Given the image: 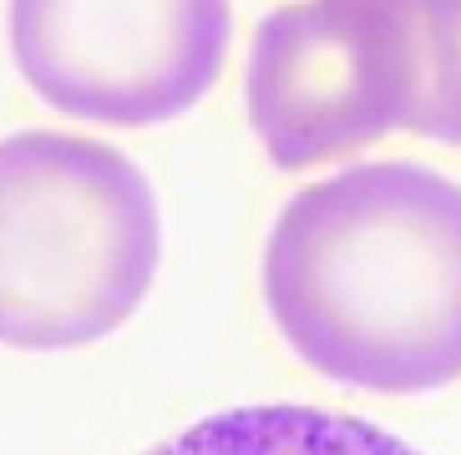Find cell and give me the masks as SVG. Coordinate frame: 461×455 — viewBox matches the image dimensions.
<instances>
[{
    "instance_id": "5b68a950",
    "label": "cell",
    "mask_w": 461,
    "mask_h": 455,
    "mask_svg": "<svg viewBox=\"0 0 461 455\" xmlns=\"http://www.w3.org/2000/svg\"><path fill=\"white\" fill-rule=\"evenodd\" d=\"M148 455H420L401 435L360 415L314 405H249L177 430Z\"/></svg>"
},
{
    "instance_id": "3957f363",
    "label": "cell",
    "mask_w": 461,
    "mask_h": 455,
    "mask_svg": "<svg viewBox=\"0 0 461 455\" xmlns=\"http://www.w3.org/2000/svg\"><path fill=\"white\" fill-rule=\"evenodd\" d=\"M229 0H11V51L46 107L102 127H152L223 76Z\"/></svg>"
},
{
    "instance_id": "6da1fadb",
    "label": "cell",
    "mask_w": 461,
    "mask_h": 455,
    "mask_svg": "<svg viewBox=\"0 0 461 455\" xmlns=\"http://www.w3.org/2000/svg\"><path fill=\"white\" fill-rule=\"evenodd\" d=\"M264 304L314 375L370 395L461 379V183L355 162L299 188L264 248Z\"/></svg>"
},
{
    "instance_id": "277c9868",
    "label": "cell",
    "mask_w": 461,
    "mask_h": 455,
    "mask_svg": "<svg viewBox=\"0 0 461 455\" xmlns=\"http://www.w3.org/2000/svg\"><path fill=\"white\" fill-rule=\"evenodd\" d=\"M258 147L285 173L325 167L401 127L406 96L380 0H294L258 21L244 71Z\"/></svg>"
},
{
    "instance_id": "7a4b0ae2",
    "label": "cell",
    "mask_w": 461,
    "mask_h": 455,
    "mask_svg": "<svg viewBox=\"0 0 461 455\" xmlns=\"http://www.w3.org/2000/svg\"><path fill=\"white\" fill-rule=\"evenodd\" d=\"M158 263V198L127 152L71 132L0 142V344L107 339L142 308Z\"/></svg>"
},
{
    "instance_id": "8992f818",
    "label": "cell",
    "mask_w": 461,
    "mask_h": 455,
    "mask_svg": "<svg viewBox=\"0 0 461 455\" xmlns=\"http://www.w3.org/2000/svg\"><path fill=\"white\" fill-rule=\"evenodd\" d=\"M401 67V127L461 147V0H380Z\"/></svg>"
}]
</instances>
